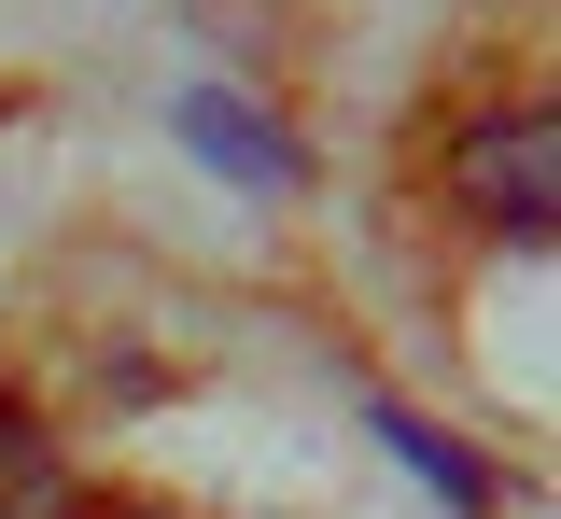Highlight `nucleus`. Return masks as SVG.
<instances>
[{
  "label": "nucleus",
  "mask_w": 561,
  "mask_h": 519,
  "mask_svg": "<svg viewBox=\"0 0 561 519\" xmlns=\"http://www.w3.org/2000/svg\"><path fill=\"white\" fill-rule=\"evenodd\" d=\"M183 141H197L210 169H239L253 197H280V183H295V141H267V127H253L239 99H183Z\"/></svg>",
  "instance_id": "obj_2"
},
{
  "label": "nucleus",
  "mask_w": 561,
  "mask_h": 519,
  "mask_svg": "<svg viewBox=\"0 0 561 519\" xmlns=\"http://www.w3.org/2000/svg\"><path fill=\"white\" fill-rule=\"evenodd\" d=\"M449 197H463L491 239H519V253L561 239V113H534V99H519V113H478V127L449 141Z\"/></svg>",
  "instance_id": "obj_1"
},
{
  "label": "nucleus",
  "mask_w": 561,
  "mask_h": 519,
  "mask_svg": "<svg viewBox=\"0 0 561 519\" xmlns=\"http://www.w3.org/2000/svg\"><path fill=\"white\" fill-rule=\"evenodd\" d=\"M379 449H408V477H435L449 506H491V477H478V463H463V449H449V436H421L408 407H379Z\"/></svg>",
  "instance_id": "obj_3"
}]
</instances>
